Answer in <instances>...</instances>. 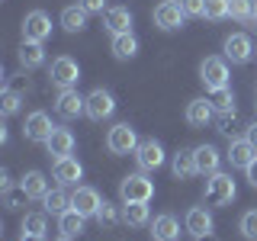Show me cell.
<instances>
[{
	"mask_svg": "<svg viewBox=\"0 0 257 241\" xmlns=\"http://www.w3.org/2000/svg\"><path fill=\"white\" fill-rule=\"evenodd\" d=\"M180 7H183V13H187V16H203L206 0H180Z\"/></svg>",
	"mask_w": 257,
	"mask_h": 241,
	"instance_id": "cell-39",
	"label": "cell"
},
{
	"mask_svg": "<svg viewBox=\"0 0 257 241\" xmlns=\"http://www.w3.org/2000/svg\"><path fill=\"white\" fill-rule=\"evenodd\" d=\"M222 52H225V58H228L231 64H247L254 58V45H251V39H247L244 32H235V36L225 39Z\"/></svg>",
	"mask_w": 257,
	"mask_h": 241,
	"instance_id": "cell-12",
	"label": "cell"
},
{
	"mask_svg": "<svg viewBox=\"0 0 257 241\" xmlns=\"http://www.w3.org/2000/svg\"><path fill=\"white\" fill-rule=\"evenodd\" d=\"M122 222L128 225V228H142V225H151L148 203H122Z\"/></svg>",
	"mask_w": 257,
	"mask_h": 241,
	"instance_id": "cell-28",
	"label": "cell"
},
{
	"mask_svg": "<svg viewBox=\"0 0 257 241\" xmlns=\"http://www.w3.org/2000/svg\"><path fill=\"white\" fill-rule=\"evenodd\" d=\"M48 80H52L58 90H71L80 80V64L71 58V55H58V58L52 61V68H48Z\"/></svg>",
	"mask_w": 257,
	"mask_h": 241,
	"instance_id": "cell-5",
	"label": "cell"
},
{
	"mask_svg": "<svg viewBox=\"0 0 257 241\" xmlns=\"http://www.w3.org/2000/svg\"><path fill=\"white\" fill-rule=\"evenodd\" d=\"M151 16H155V26L164 29V32H177V29L183 26V20H187V13H183L180 0H161Z\"/></svg>",
	"mask_w": 257,
	"mask_h": 241,
	"instance_id": "cell-7",
	"label": "cell"
},
{
	"mask_svg": "<svg viewBox=\"0 0 257 241\" xmlns=\"http://www.w3.org/2000/svg\"><path fill=\"white\" fill-rule=\"evenodd\" d=\"M10 187H13L10 174H7V171H0V190H10Z\"/></svg>",
	"mask_w": 257,
	"mask_h": 241,
	"instance_id": "cell-43",
	"label": "cell"
},
{
	"mask_svg": "<svg viewBox=\"0 0 257 241\" xmlns=\"http://www.w3.org/2000/svg\"><path fill=\"white\" fill-rule=\"evenodd\" d=\"M132 10L128 7H109L103 13V26H106L109 36H122V32H132Z\"/></svg>",
	"mask_w": 257,
	"mask_h": 241,
	"instance_id": "cell-17",
	"label": "cell"
},
{
	"mask_svg": "<svg viewBox=\"0 0 257 241\" xmlns=\"http://www.w3.org/2000/svg\"><path fill=\"white\" fill-rule=\"evenodd\" d=\"M225 16H231V0H206L203 7V20L209 23H219Z\"/></svg>",
	"mask_w": 257,
	"mask_h": 241,
	"instance_id": "cell-30",
	"label": "cell"
},
{
	"mask_svg": "<svg viewBox=\"0 0 257 241\" xmlns=\"http://www.w3.org/2000/svg\"><path fill=\"white\" fill-rule=\"evenodd\" d=\"M20 241H45V235H32V231H23Z\"/></svg>",
	"mask_w": 257,
	"mask_h": 241,
	"instance_id": "cell-44",
	"label": "cell"
},
{
	"mask_svg": "<svg viewBox=\"0 0 257 241\" xmlns=\"http://www.w3.org/2000/svg\"><path fill=\"white\" fill-rule=\"evenodd\" d=\"M55 241H74V238H68V235H58V238H55Z\"/></svg>",
	"mask_w": 257,
	"mask_h": 241,
	"instance_id": "cell-46",
	"label": "cell"
},
{
	"mask_svg": "<svg viewBox=\"0 0 257 241\" xmlns=\"http://www.w3.org/2000/svg\"><path fill=\"white\" fill-rule=\"evenodd\" d=\"M42 206H45V212L48 215H64L71 209V193H64V187H58V190H48V196L42 199Z\"/></svg>",
	"mask_w": 257,
	"mask_h": 241,
	"instance_id": "cell-29",
	"label": "cell"
},
{
	"mask_svg": "<svg viewBox=\"0 0 257 241\" xmlns=\"http://www.w3.org/2000/svg\"><path fill=\"white\" fill-rule=\"evenodd\" d=\"M74 132L71 129H61V126H55V132L48 135V142H45V151L52 155L55 161L58 158H68V155H74Z\"/></svg>",
	"mask_w": 257,
	"mask_h": 241,
	"instance_id": "cell-16",
	"label": "cell"
},
{
	"mask_svg": "<svg viewBox=\"0 0 257 241\" xmlns=\"http://www.w3.org/2000/svg\"><path fill=\"white\" fill-rule=\"evenodd\" d=\"M151 196H155V183L148 180L145 171L128 174V177H122V183H119V199H122V203H151Z\"/></svg>",
	"mask_w": 257,
	"mask_h": 241,
	"instance_id": "cell-2",
	"label": "cell"
},
{
	"mask_svg": "<svg viewBox=\"0 0 257 241\" xmlns=\"http://www.w3.org/2000/svg\"><path fill=\"white\" fill-rule=\"evenodd\" d=\"M254 20H257V0H254Z\"/></svg>",
	"mask_w": 257,
	"mask_h": 241,
	"instance_id": "cell-47",
	"label": "cell"
},
{
	"mask_svg": "<svg viewBox=\"0 0 257 241\" xmlns=\"http://www.w3.org/2000/svg\"><path fill=\"white\" fill-rule=\"evenodd\" d=\"M16 58H20V64H23L26 71L42 68V64H45V42H26V39H23V45H20V52H16Z\"/></svg>",
	"mask_w": 257,
	"mask_h": 241,
	"instance_id": "cell-23",
	"label": "cell"
},
{
	"mask_svg": "<svg viewBox=\"0 0 257 241\" xmlns=\"http://www.w3.org/2000/svg\"><path fill=\"white\" fill-rule=\"evenodd\" d=\"M231 16L238 23H251L254 20V0H231Z\"/></svg>",
	"mask_w": 257,
	"mask_h": 241,
	"instance_id": "cell-36",
	"label": "cell"
},
{
	"mask_svg": "<svg viewBox=\"0 0 257 241\" xmlns=\"http://www.w3.org/2000/svg\"><path fill=\"white\" fill-rule=\"evenodd\" d=\"M196 241H215V235H203V238H196Z\"/></svg>",
	"mask_w": 257,
	"mask_h": 241,
	"instance_id": "cell-45",
	"label": "cell"
},
{
	"mask_svg": "<svg viewBox=\"0 0 257 241\" xmlns=\"http://www.w3.org/2000/svg\"><path fill=\"white\" fill-rule=\"evenodd\" d=\"M244 174H247V183H251V187L257 190V158L251 161V164H247V171H244Z\"/></svg>",
	"mask_w": 257,
	"mask_h": 241,
	"instance_id": "cell-41",
	"label": "cell"
},
{
	"mask_svg": "<svg viewBox=\"0 0 257 241\" xmlns=\"http://www.w3.org/2000/svg\"><path fill=\"white\" fill-rule=\"evenodd\" d=\"M238 231H241V235H244L247 241H257V209H247V212L241 215Z\"/></svg>",
	"mask_w": 257,
	"mask_h": 241,
	"instance_id": "cell-35",
	"label": "cell"
},
{
	"mask_svg": "<svg viewBox=\"0 0 257 241\" xmlns=\"http://www.w3.org/2000/svg\"><path fill=\"white\" fill-rule=\"evenodd\" d=\"M20 187L26 190L29 199H45L48 196V177L42 171H26V174H23V180H20Z\"/></svg>",
	"mask_w": 257,
	"mask_h": 241,
	"instance_id": "cell-25",
	"label": "cell"
},
{
	"mask_svg": "<svg viewBox=\"0 0 257 241\" xmlns=\"http://www.w3.org/2000/svg\"><path fill=\"white\" fill-rule=\"evenodd\" d=\"M26 199H29V196H26V190H23V187H20V190H13V187L4 190V203H7V209H20Z\"/></svg>",
	"mask_w": 257,
	"mask_h": 241,
	"instance_id": "cell-38",
	"label": "cell"
},
{
	"mask_svg": "<svg viewBox=\"0 0 257 241\" xmlns=\"http://www.w3.org/2000/svg\"><path fill=\"white\" fill-rule=\"evenodd\" d=\"M93 219L100 222L103 228H112V225H119V222H122V212H116V206H112V203H106V199H103V206L96 209V215H93Z\"/></svg>",
	"mask_w": 257,
	"mask_h": 241,
	"instance_id": "cell-32",
	"label": "cell"
},
{
	"mask_svg": "<svg viewBox=\"0 0 257 241\" xmlns=\"http://www.w3.org/2000/svg\"><path fill=\"white\" fill-rule=\"evenodd\" d=\"M171 171L177 180H190V177H196V155H193V148H180L177 155L171 158Z\"/></svg>",
	"mask_w": 257,
	"mask_h": 241,
	"instance_id": "cell-21",
	"label": "cell"
},
{
	"mask_svg": "<svg viewBox=\"0 0 257 241\" xmlns=\"http://www.w3.org/2000/svg\"><path fill=\"white\" fill-rule=\"evenodd\" d=\"M212 109L215 112H235V93L225 87V90H215L212 93Z\"/></svg>",
	"mask_w": 257,
	"mask_h": 241,
	"instance_id": "cell-34",
	"label": "cell"
},
{
	"mask_svg": "<svg viewBox=\"0 0 257 241\" xmlns=\"http://www.w3.org/2000/svg\"><path fill=\"white\" fill-rule=\"evenodd\" d=\"M244 139H247V142H251L254 148H257V123H251V126L244 129Z\"/></svg>",
	"mask_w": 257,
	"mask_h": 241,
	"instance_id": "cell-42",
	"label": "cell"
},
{
	"mask_svg": "<svg viewBox=\"0 0 257 241\" xmlns=\"http://www.w3.org/2000/svg\"><path fill=\"white\" fill-rule=\"evenodd\" d=\"M151 238L155 241H177L180 238V222H177L171 212L155 215V222H151Z\"/></svg>",
	"mask_w": 257,
	"mask_h": 241,
	"instance_id": "cell-22",
	"label": "cell"
},
{
	"mask_svg": "<svg viewBox=\"0 0 257 241\" xmlns=\"http://www.w3.org/2000/svg\"><path fill=\"white\" fill-rule=\"evenodd\" d=\"M48 212H26L23 215V231H32V235H45L48 231Z\"/></svg>",
	"mask_w": 257,
	"mask_h": 241,
	"instance_id": "cell-31",
	"label": "cell"
},
{
	"mask_svg": "<svg viewBox=\"0 0 257 241\" xmlns=\"http://www.w3.org/2000/svg\"><path fill=\"white\" fill-rule=\"evenodd\" d=\"M135 161H139V171L145 174H151V171H158V167H164V148H161V142L155 139H142L139 142V148H135Z\"/></svg>",
	"mask_w": 257,
	"mask_h": 241,
	"instance_id": "cell-9",
	"label": "cell"
},
{
	"mask_svg": "<svg viewBox=\"0 0 257 241\" xmlns=\"http://www.w3.org/2000/svg\"><path fill=\"white\" fill-rule=\"evenodd\" d=\"M52 132H55V123H52V116H48L45 109H36V112H29V116H26V126H23V135H26V142L45 145Z\"/></svg>",
	"mask_w": 257,
	"mask_h": 241,
	"instance_id": "cell-10",
	"label": "cell"
},
{
	"mask_svg": "<svg viewBox=\"0 0 257 241\" xmlns=\"http://www.w3.org/2000/svg\"><path fill=\"white\" fill-rule=\"evenodd\" d=\"M52 36V16L45 10H29L23 16V39L26 42H45Z\"/></svg>",
	"mask_w": 257,
	"mask_h": 241,
	"instance_id": "cell-8",
	"label": "cell"
},
{
	"mask_svg": "<svg viewBox=\"0 0 257 241\" xmlns=\"http://www.w3.org/2000/svg\"><path fill=\"white\" fill-rule=\"evenodd\" d=\"M193 155H196V171L203 174V177H212L215 171H219L222 155H219V148H215V145H196V148H193Z\"/></svg>",
	"mask_w": 257,
	"mask_h": 241,
	"instance_id": "cell-19",
	"label": "cell"
},
{
	"mask_svg": "<svg viewBox=\"0 0 257 241\" xmlns=\"http://www.w3.org/2000/svg\"><path fill=\"white\" fill-rule=\"evenodd\" d=\"M103 206V196H100V190H93V187H74V193H71V209H77L80 215H96V209Z\"/></svg>",
	"mask_w": 257,
	"mask_h": 241,
	"instance_id": "cell-13",
	"label": "cell"
},
{
	"mask_svg": "<svg viewBox=\"0 0 257 241\" xmlns=\"http://www.w3.org/2000/svg\"><path fill=\"white\" fill-rule=\"evenodd\" d=\"M215 126H219V132L225 135V139H235V132H238V116H235V112H219Z\"/></svg>",
	"mask_w": 257,
	"mask_h": 241,
	"instance_id": "cell-37",
	"label": "cell"
},
{
	"mask_svg": "<svg viewBox=\"0 0 257 241\" xmlns=\"http://www.w3.org/2000/svg\"><path fill=\"white\" fill-rule=\"evenodd\" d=\"M20 109H23V96L16 90H4V93H0V112H4V116H16Z\"/></svg>",
	"mask_w": 257,
	"mask_h": 241,
	"instance_id": "cell-33",
	"label": "cell"
},
{
	"mask_svg": "<svg viewBox=\"0 0 257 241\" xmlns=\"http://www.w3.org/2000/svg\"><path fill=\"white\" fill-rule=\"evenodd\" d=\"M87 13H106V0H77Z\"/></svg>",
	"mask_w": 257,
	"mask_h": 241,
	"instance_id": "cell-40",
	"label": "cell"
},
{
	"mask_svg": "<svg viewBox=\"0 0 257 241\" xmlns=\"http://www.w3.org/2000/svg\"><path fill=\"white\" fill-rule=\"evenodd\" d=\"M109 52L116 61H132L135 55H139V39L132 36V32H122V36H112L109 42Z\"/></svg>",
	"mask_w": 257,
	"mask_h": 241,
	"instance_id": "cell-24",
	"label": "cell"
},
{
	"mask_svg": "<svg viewBox=\"0 0 257 241\" xmlns=\"http://www.w3.org/2000/svg\"><path fill=\"white\" fill-rule=\"evenodd\" d=\"M55 112H58L61 119H77V116H84V112H87V96H80L77 87H71V90H58Z\"/></svg>",
	"mask_w": 257,
	"mask_h": 241,
	"instance_id": "cell-11",
	"label": "cell"
},
{
	"mask_svg": "<svg viewBox=\"0 0 257 241\" xmlns=\"http://www.w3.org/2000/svg\"><path fill=\"white\" fill-rule=\"evenodd\" d=\"M87 228V215H80L77 209H68L64 215H58V231L68 238H80Z\"/></svg>",
	"mask_w": 257,
	"mask_h": 241,
	"instance_id": "cell-26",
	"label": "cell"
},
{
	"mask_svg": "<svg viewBox=\"0 0 257 241\" xmlns=\"http://www.w3.org/2000/svg\"><path fill=\"white\" fill-rule=\"evenodd\" d=\"M106 148H109V155H116V158L135 155V148H139V132L128 123H116L106 132Z\"/></svg>",
	"mask_w": 257,
	"mask_h": 241,
	"instance_id": "cell-4",
	"label": "cell"
},
{
	"mask_svg": "<svg viewBox=\"0 0 257 241\" xmlns=\"http://www.w3.org/2000/svg\"><path fill=\"white\" fill-rule=\"evenodd\" d=\"M235 196H238V187H235V180H231V174L215 171V174L206 180V203H209V206L222 209V206H228Z\"/></svg>",
	"mask_w": 257,
	"mask_h": 241,
	"instance_id": "cell-3",
	"label": "cell"
},
{
	"mask_svg": "<svg viewBox=\"0 0 257 241\" xmlns=\"http://www.w3.org/2000/svg\"><path fill=\"white\" fill-rule=\"evenodd\" d=\"M215 109H212V100H206V96H196V100L187 103V123L193 129H203L206 123H212Z\"/></svg>",
	"mask_w": 257,
	"mask_h": 241,
	"instance_id": "cell-20",
	"label": "cell"
},
{
	"mask_svg": "<svg viewBox=\"0 0 257 241\" xmlns=\"http://www.w3.org/2000/svg\"><path fill=\"white\" fill-rule=\"evenodd\" d=\"M199 80H203V87L209 93L215 90H225V87L231 84V71H228V58H203L199 64Z\"/></svg>",
	"mask_w": 257,
	"mask_h": 241,
	"instance_id": "cell-1",
	"label": "cell"
},
{
	"mask_svg": "<svg viewBox=\"0 0 257 241\" xmlns=\"http://www.w3.org/2000/svg\"><path fill=\"white\" fill-rule=\"evenodd\" d=\"M87 16H90V13H87L80 4L64 7V10H61V29L64 32H84L87 29Z\"/></svg>",
	"mask_w": 257,
	"mask_h": 241,
	"instance_id": "cell-27",
	"label": "cell"
},
{
	"mask_svg": "<svg viewBox=\"0 0 257 241\" xmlns=\"http://www.w3.org/2000/svg\"><path fill=\"white\" fill-rule=\"evenodd\" d=\"M112 112H116V96L109 90H103V87H96V90L87 93V112L84 116L90 119V123H103V119H109Z\"/></svg>",
	"mask_w": 257,
	"mask_h": 241,
	"instance_id": "cell-6",
	"label": "cell"
},
{
	"mask_svg": "<svg viewBox=\"0 0 257 241\" xmlns=\"http://www.w3.org/2000/svg\"><path fill=\"white\" fill-rule=\"evenodd\" d=\"M183 228H187V235H193V238L212 235V228H215L212 212H209L206 206H193L190 212H187V219H183Z\"/></svg>",
	"mask_w": 257,
	"mask_h": 241,
	"instance_id": "cell-14",
	"label": "cell"
},
{
	"mask_svg": "<svg viewBox=\"0 0 257 241\" xmlns=\"http://www.w3.org/2000/svg\"><path fill=\"white\" fill-rule=\"evenodd\" d=\"M225 158H228L231 167H238V171H247V164L257 158V148L247 139H231L228 151H225Z\"/></svg>",
	"mask_w": 257,
	"mask_h": 241,
	"instance_id": "cell-18",
	"label": "cell"
},
{
	"mask_svg": "<svg viewBox=\"0 0 257 241\" xmlns=\"http://www.w3.org/2000/svg\"><path fill=\"white\" fill-rule=\"evenodd\" d=\"M52 174H55V180H58V187H77V180L84 177V164L68 155V158H58L52 164Z\"/></svg>",
	"mask_w": 257,
	"mask_h": 241,
	"instance_id": "cell-15",
	"label": "cell"
}]
</instances>
